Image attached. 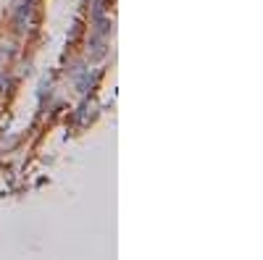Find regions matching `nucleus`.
Returning a JSON list of instances; mask_svg holds the SVG:
<instances>
[{
    "instance_id": "nucleus-1",
    "label": "nucleus",
    "mask_w": 263,
    "mask_h": 260,
    "mask_svg": "<svg viewBox=\"0 0 263 260\" xmlns=\"http://www.w3.org/2000/svg\"><path fill=\"white\" fill-rule=\"evenodd\" d=\"M95 116H98V105H95V103H90V100H84V103H82V108H79V113H76L79 124H87V121H92Z\"/></svg>"
},
{
    "instance_id": "nucleus-3",
    "label": "nucleus",
    "mask_w": 263,
    "mask_h": 260,
    "mask_svg": "<svg viewBox=\"0 0 263 260\" xmlns=\"http://www.w3.org/2000/svg\"><path fill=\"white\" fill-rule=\"evenodd\" d=\"M111 29H113V24H111V21H108V19H100V35H108Z\"/></svg>"
},
{
    "instance_id": "nucleus-2",
    "label": "nucleus",
    "mask_w": 263,
    "mask_h": 260,
    "mask_svg": "<svg viewBox=\"0 0 263 260\" xmlns=\"http://www.w3.org/2000/svg\"><path fill=\"white\" fill-rule=\"evenodd\" d=\"M76 87H79V92H87V89L92 87V76H90V71H84V74L79 76V82H76Z\"/></svg>"
}]
</instances>
